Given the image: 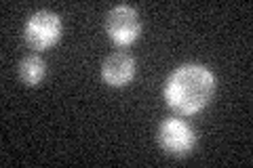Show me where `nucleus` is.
<instances>
[{
  "label": "nucleus",
  "instance_id": "20e7f679",
  "mask_svg": "<svg viewBox=\"0 0 253 168\" xmlns=\"http://www.w3.org/2000/svg\"><path fill=\"white\" fill-rule=\"evenodd\" d=\"M106 30H108V36L114 40L116 44H131L135 42L139 32H141V23L135 9L131 6H116V9L110 11L108 15V21H106Z\"/></svg>",
  "mask_w": 253,
  "mask_h": 168
},
{
  "label": "nucleus",
  "instance_id": "39448f33",
  "mask_svg": "<svg viewBox=\"0 0 253 168\" xmlns=\"http://www.w3.org/2000/svg\"><path fill=\"white\" fill-rule=\"evenodd\" d=\"M101 76L110 86H125L129 84L133 76H135V61L133 57H129L126 53H116L110 55L104 61V67H101Z\"/></svg>",
  "mask_w": 253,
  "mask_h": 168
},
{
  "label": "nucleus",
  "instance_id": "7ed1b4c3",
  "mask_svg": "<svg viewBox=\"0 0 253 168\" xmlns=\"http://www.w3.org/2000/svg\"><path fill=\"white\" fill-rule=\"evenodd\" d=\"M158 143H161V147L167 151L169 156L181 158V156H188L190 151L194 149L196 134L184 120L169 118V120H165L161 124V129H158Z\"/></svg>",
  "mask_w": 253,
  "mask_h": 168
},
{
  "label": "nucleus",
  "instance_id": "f257e3e1",
  "mask_svg": "<svg viewBox=\"0 0 253 168\" xmlns=\"http://www.w3.org/2000/svg\"><path fill=\"white\" fill-rule=\"evenodd\" d=\"M215 91V78L213 74L196 63L181 66L171 74L165 86V101L177 114H196L201 111L213 97Z\"/></svg>",
  "mask_w": 253,
  "mask_h": 168
},
{
  "label": "nucleus",
  "instance_id": "423d86ee",
  "mask_svg": "<svg viewBox=\"0 0 253 168\" xmlns=\"http://www.w3.org/2000/svg\"><path fill=\"white\" fill-rule=\"evenodd\" d=\"M44 74H46V66H44V61L38 57V55L26 57L21 61V66H19V76H21L23 82L30 84V86H36L44 78Z\"/></svg>",
  "mask_w": 253,
  "mask_h": 168
},
{
  "label": "nucleus",
  "instance_id": "f03ea898",
  "mask_svg": "<svg viewBox=\"0 0 253 168\" xmlns=\"http://www.w3.org/2000/svg\"><path fill=\"white\" fill-rule=\"evenodd\" d=\"M26 42L34 51H44L53 46L61 36V21L51 11H38L26 23Z\"/></svg>",
  "mask_w": 253,
  "mask_h": 168
}]
</instances>
